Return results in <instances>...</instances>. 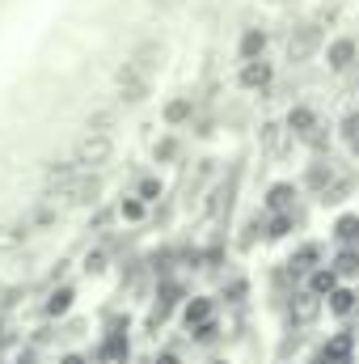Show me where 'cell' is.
<instances>
[{"label":"cell","instance_id":"cell-1","mask_svg":"<svg viewBox=\"0 0 359 364\" xmlns=\"http://www.w3.org/2000/svg\"><path fill=\"white\" fill-rule=\"evenodd\" d=\"M114 161V136H97V132H81L77 149H72V166L81 174H101Z\"/></svg>","mask_w":359,"mask_h":364},{"label":"cell","instance_id":"cell-2","mask_svg":"<svg viewBox=\"0 0 359 364\" xmlns=\"http://www.w3.org/2000/svg\"><path fill=\"white\" fill-rule=\"evenodd\" d=\"M114 90H118L123 106H140V102H148V73L140 64L123 60V68L114 73Z\"/></svg>","mask_w":359,"mask_h":364},{"label":"cell","instance_id":"cell-3","mask_svg":"<svg viewBox=\"0 0 359 364\" xmlns=\"http://www.w3.org/2000/svg\"><path fill=\"white\" fill-rule=\"evenodd\" d=\"M292 144H296V136L287 132L283 119H263L258 123V149L267 153V161H283L292 153Z\"/></svg>","mask_w":359,"mask_h":364},{"label":"cell","instance_id":"cell-4","mask_svg":"<svg viewBox=\"0 0 359 364\" xmlns=\"http://www.w3.org/2000/svg\"><path fill=\"white\" fill-rule=\"evenodd\" d=\"M317 47H321V30H317L313 21H304V26H296V30L287 34L283 60H287V64H309V60L317 55Z\"/></svg>","mask_w":359,"mask_h":364},{"label":"cell","instance_id":"cell-5","mask_svg":"<svg viewBox=\"0 0 359 364\" xmlns=\"http://www.w3.org/2000/svg\"><path fill=\"white\" fill-rule=\"evenodd\" d=\"M321 309H326V301L313 296L309 288H296V292L287 296V318H292V326H313V322L321 318Z\"/></svg>","mask_w":359,"mask_h":364},{"label":"cell","instance_id":"cell-6","mask_svg":"<svg viewBox=\"0 0 359 364\" xmlns=\"http://www.w3.org/2000/svg\"><path fill=\"white\" fill-rule=\"evenodd\" d=\"M237 85L245 93H267L270 85H275V68H270L267 55H263V60H245L241 73H237Z\"/></svg>","mask_w":359,"mask_h":364},{"label":"cell","instance_id":"cell-7","mask_svg":"<svg viewBox=\"0 0 359 364\" xmlns=\"http://www.w3.org/2000/svg\"><path fill=\"white\" fill-rule=\"evenodd\" d=\"M355 60H359V43L351 34H338V38L326 43V68H330V73H347Z\"/></svg>","mask_w":359,"mask_h":364},{"label":"cell","instance_id":"cell-8","mask_svg":"<svg viewBox=\"0 0 359 364\" xmlns=\"http://www.w3.org/2000/svg\"><path fill=\"white\" fill-rule=\"evenodd\" d=\"M283 123H287V132H292L296 140H309V136L317 132V123H321V110H317V106H309V102H296V106L287 110V119H283Z\"/></svg>","mask_w":359,"mask_h":364},{"label":"cell","instance_id":"cell-9","mask_svg":"<svg viewBox=\"0 0 359 364\" xmlns=\"http://www.w3.org/2000/svg\"><path fill=\"white\" fill-rule=\"evenodd\" d=\"M178 318H182V326H186V331H194V326H203V322H211V318H216V301H211V296H203V292H194V296H186V301H182Z\"/></svg>","mask_w":359,"mask_h":364},{"label":"cell","instance_id":"cell-10","mask_svg":"<svg viewBox=\"0 0 359 364\" xmlns=\"http://www.w3.org/2000/svg\"><path fill=\"white\" fill-rule=\"evenodd\" d=\"M355 343H359L355 331H334V335H326L321 356H326V360H334V364H351V360H355Z\"/></svg>","mask_w":359,"mask_h":364},{"label":"cell","instance_id":"cell-11","mask_svg":"<svg viewBox=\"0 0 359 364\" xmlns=\"http://www.w3.org/2000/svg\"><path fill=\"white\" fill-rule=\"evenodd\" d=\"M296 195H300L296 182H270L267 195H263V212L267 216H275V212H296Z\"/></svg>","mask_w":359,"mask_h":364},{"label":"cell","instance_id":"cell-12","mask_svg":"<svg viewBox=\"0 0 359 364\" xmlns=\"http://www.w3.org/2000/svg\"><path fill=\"white\" fill-rule=\"evenodd\" d=\"M72 305H77V288H72V284H55V288L47 292V301H43V318L60 322V318L72 314Z\"/></svg>","mask_w":359,"mask_h":364},{"label":"cell","instance_id":"cell-13","mask_svg":"<svg viewBox=\"0 0 359 364\" xmlns=\"http://www.w3.org/2000/svg\"><path fill=\"white\" fill-rule=\"evenodd\" d=\"M321 263H326V246H321V242H300V246L292 250V259H287V272L309 275L313 267H321Z\"/></svg>","mask_w":359,"mask_h":364},{"label":"cell","instance_id":"cell-14","mask_svg":"<svg viewBox=\"0 0 359 364\" xmlns=\"http://www.w3.org/2000/svg\"><path fill=\"white\" fill-rule=\"evenodd\" d=\"M326 309H330L338 322H347L351 314H359V288L355 284H338V288L326 296Z\"/></svg>","mask_w":359,"mask_h":364},{"label":"cell","instance_id":"cell-15","mask_svg":"<svg viewBox=\"0 0 359 364\" xmlns=\"http://www.w3.org/2000/svg\"><path fill=\"white\" fill-rule=\"evenodd\" d=\"M60 216H64V212H60L51 199H38L21 220H26V229H30V233H47V229H55V225H60Z\"/></svg>","mask_w":359,"mask_h":364},{"label":"cell","instance_id":"cell-16","mask_svg":"<svg viewBox=\"0 0 359 364\" xmlns=\"http://www.w3.org/2000/svg\"><path fill=\"white\" fill-rule=\"evenodd\" d=\"M194 119V102H190V93H178V97H170L165 106H161V123L165 127H186Z\"/></svg>","mask_w":359,"mask_h":364},{"label":"cell","instance_id":"cell-17","mask_svg":"<svg viewBox=\"0 0 359 364\" xmlns=\"http://www.w3.org/2000/svg\"><path fill=\"white\" fill-rule=\"evenodd\" d=\"M131 64H140V68L153 77V73L165 64V43H157V38H144V43L131 51Z\"/></svg>","mask_w":359,"mask_h":364},{"label":"cell","instance_id":"cell-18","mask_svg":"<svg viewBox=\"0 0 359 364\" xmlns=\"http://www.w3.org/2000/svg\"><path fill=\"white\" fill-rule=\"evenodd\" d=\"M26 242H30L26 220H4V225H0V259H4V255H21Z\"/></svg>","mask_w":359,"mask_h":364},{"label":"cell","instance_id":"cell-19","mask_svg":"<svg viewBox=\"0 0 359 364\" xmlns=\"http://www.w3.org/2000/svg\"><path fill=\"white\" fill-rule=\"evenodd\" d=\"M330 267H334V275L343 284H355L359 279V246H338L334 259H330Z\"/></svg>","mask_w":359,"mask_h":364},{"label":"cell","instance_id":"cell-20","mask_svg":"<svg viewBox=\"0 0 359 364\" xmlns=\"http://www.w3.org/2000/svg\"><path fill=\"white\" fill-rule=\"evenodd\" d=\"M334 246H359V212H338L330 225Z\"/></svg>","mask_w":359,"mask_h":364},{"label":"cell","instance_id":"cell-21","mask_svg":"<svg viewBox=\"0 0 359 364\" xmlns=\"http://www.w3.org/2000/svg\"><path fill=\"white\" fill-rule=\"evenodd\" d=\"M338 284H343V279L334 275V267H330V263H321V267H313V272L304 275V288H309L313 296H321V301H326V296H330Z\"/></svg>","mask_w":359,"mask_h":364},{"label":"cell","instance_id":"cell-22","mask_svg":"<svg viewBox=\"0 0 359 364\" xmlns=\"http://www.w3.org/2000/svg\"><path fill=\"white\" fill-rule=\"evenodd\" d=\"M334 178H338V170L330 166V157H317V161H309V170H304V186H309L313 195H321Z\"/></svg>","mask_w":359,"mask_h":364},{"label":"cell","instance_id":"cell-23","mask_svg":"<svg viewBox=\"0 0 359 364\" xmlns=\"http://www.w3.org/2000/svg\"><path fill=\"white\" fill-rule=\"evenodd\" d=\"M267 43H270L267 30L250 26V30L241 34V43H237V55H241V64H245V60H263V55H267Z\"/></svg>","mask_w":359,"mask_h":364},{"label":"cell","instance_id":"cell-24","mask_svg":"<svg viewBox=\"0 0 359 364\" xmlns=\"http://www.w3.org/2000/svg\"><path fill=\"white\" fill-rule=\"evenodd\" d=\"M114 212H118V220H123V225H144V216H148V203H144L136 191H127V195L114 203Z\"/></svg>","mask_w":359,"mask_h":364},{"label":"cell","instance_id":"cell-25","mask_svg":"<svg viewBox=\"0 0 359 364\" xmlns=\"http://www.w3.org/2000/svg\"><path fill=\"white\" fill-rule=\"evenodd\" d=\"M292 229H296V212H275V216H263V237H267V242H283Z\"/></svg>","mask_w":359,"mask_h":364},{"label":"cell","instance_id":"cell-26","mask_svg":"<svg viewBox=\"0 0 359 364\" xmlns=\"http://www.w3.org/2000/svg\"><path fill=\"white\" fill-rule=\"evenodd\" d=\"M347 199H351V178H343V174L330 182L321 195H317V203H321V208H338V203H347Z\"/></svg>","mask_w":359,"mask_h":364},{"label":"cell","instance_id":"cell-27","mask_svg":"<svg viewBox=\"0 0 359 364\" xmlns=\"http://www.w3.org/2000/svg\"><path fill=\"white\" fill-rule=\"evenodd\" d=\"M114 123H118L114 106H101V110H89V114H85V132H97V136H110Z\"/></svg>","mask_w":359,"mask_h":364},{"label":"cell","instance_id":"cell-28","mask_svg":"<svg viewBox=\"0 0 359 364\" xmlns=\"http://www.w3.org/2000/svg\"><path fill=\"white\" fill-rule=\"evenodd\" d=\"M338 136H343V144H347V149L359 157V106L343 114V123H338Z\"/></svg>","mask_w":359,"mask_h":364},{"label":"cell","instance_id":"cell-29","mask_svg":"<svg viewBox=\"0 0 359 364\" xmlns=\"http://www.w3.org/2000/svg\"><path fill=\"white\" fill-rule=\"evenodd\" d=\"M131 191H136L144 203H157V199L165 195V182L157 178V174H144V178H136V186H131Z\"/></svg>","mask_w":359,"mask_h":364},{"label":"cell","instance_id":"cell-30","mask_svg":"<svg viewBox=\"0 0 359 364\" xmlns=\"http://www.w3.org/2000/svg\"><path fill=\"white\" fill-rule=\"evenodd\" d=\"M330 136H334V123H326V119H321V123H317V132H313V136H309L304 144H309V149H313V153L321 157V153L330 149Z\"/></svg>","mask_w":359,"mask_h":364},{"label":"cell","instance_id":"cell-31","mask_svg":"<svg viewBox=\"0 0 359 364\" xmlns=\"http://www.w3.org/2000/svg\"><path fill=\"white\" fill-rule=\"evenodd\" d=\"M174 157H178V140L174 136H161L153 144V161H174Z\"/></svg>","mask_w":359,"mask_h":364},{"label":"cell","instance_id":"cell-32","mask_svg":"<svg viewBox=\"0 0 359 364\" xmlns=\"http://www.w3.org/2000/svg\"><path fill=\"white\" fill-rule=\"evenodd\" d=\"M216 335H220V314H216L211 322H203V326H194V331H190V339H194V343H216Z\"/></svg>","mask_w":359,"mask_h":364},{"label":"cell","instance_id":"cell-33","mask_svg":"<svg viewBox=\"0 0 359 364\" xmlns=\"http://www.w3.org/2000/svg\"><path fill=\"white\" fill-rule=\"evenodd\" d=\"M106 263H110V259H106V250H89L81 267H85V275H101V272H106Z\"/></svg>","mask_w":359,"mask_h":364},{"label":"cell","instance_id":"cell-34","mask_svg":"<svg viewBox=\"0 0 359 364\" xmlns=\"http://www.w3.org/2000/svg\"><path fill=\"white\" fill-rule=\"evenodd\" d=\"M153 364H182V356H178V352H170V348H165V352H157V356H153Z\"/></svg>","mask_w":359,"mask_h":364},{"label":"cell","instance_id":"cell-35","mask_svg":"<svg viewBox=\"0 0 359 364\" xmlns=\"http://www.w3.org/2000/svg\"><path fill=\"white\" fill-rule=\"evenodd\" d=\"M60 364H93V360H89V356H81V352H64Z\"/></svg>","mask_w":359,"mask_h":364},{"label":"cell","instance_id":"cell-36","mask_svg":"<svg viewBox=\"0 0 359 364\" xmlns=\"http://www.w3.org/2000/svg\"><path fill=\"white\" fill-rule=\"evenodd\" d=\"M13 343V335H9V326H0V348H9Z\"/></svg>","mask_w":359,"mask_h":364},{"label":"cell","instance_id":"cell-37","mask_svg":"<svg viewBox=\"0 0 359 364\" xmlns=\"http://www.w3.org/2000/svg\"><path fill=\"white\" fill-rule=\"evenodd\" d=\"M153 4H157V9H174L178 0H153Z\"/></svg>","mask_w":359,"mask_h":364},{"label":"cell","instance_id":"cell-38","mask_svg":"<svg viewBox=\"0 0 359 364\" xmlns=\"http://www.w3.org/2000/svg\"><path fill=\"white\" fill-rule=\"evenodd\" d=\"M211 364H228V360H211Z\"/></svg>","mask_w":359,"mask_h":364},{"label":"cell","instance_id":"cell-39","mask_svg":"<svg viewBox=\"0 0 359 364\" xmlns=\"http://www.w3.org/2000/svg\"><path fill=\"white\" fill-rule=\"evenodd\" d=\"M0 267H4V263H0Z\"/></svg>","mask_w":359,"mask_h":364},{"label":"cell","instance_id":"cell-40","mask_svg":"<svg viewBox=\"0 0 359 364\" xmlns=\"http://www.w3.org/2000/svg\"><path fill=\"white\" fill-rule=\"evenodd\" d=\"M355 335H359V331H355Z\"/></svg>","mask_w":359,"mask_h":364}]
</instances>
